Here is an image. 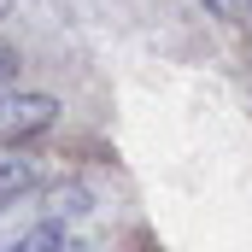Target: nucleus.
Here are the masks:
<instances>
[{
	"label": "nucleus",
	"mask_w": 252,
	"mask_h": 252,
	"mask_svg": "<svg viewBox=\"0 0 252 252\" xmlns=\"http://www.w3.org/2000/svg\"><path fill=\"white\" fill-rule=\"evenodd\" d=\"M59 94L41 88H0V147H24L59 124Z\"/></svg>",
	"instance_id": "obj_1"
},
{
	"label": "nucleus",
	"mask_w": 252,
	"mask_h": 252,
	"mask_svg": "<svg viewBox=\"0 0 252 252\" xmlns=\"http://www.w3.org/2000/svg\"><path fill=\"white\" fill-rule=\"evenodd\" d=\"M47 182V158H35L30 147H0V205L24 199Z\"/></svg>",
	"instance_id": "obj_2"
},
{
	"label": "nucleus",
	"mask_w": 252,
	"mask_h": 252,
	"mask_svg": "<svg viewBox=\"0 0 252 252\" xmlns=\"http://www.w3.org/2000/svg\"><path fill=\"white\" fill-rule=\"evenodd\" d=\"M6 252H88V247H82L64 223H35V229H24Z\"/></svg>",
	"instance_id": "obj_3"
},
{
	"label": "nucleus",
	"mask_w": 252,
	"mask_h": 252,
	"mask_svg": "<svg viewBox=\"0 0 252 252\" xmlns=\"http://www.w3.org/2000/svg\"><path fill=\"white\" fill-rule=\"evenodd\" d=\"M76 217H88V188H82V182H70V188H59V193H53L41 223H64V229H70Z\"/></svg>",
	"instance_id": "obj_4"
},
{
	"label": "nucleus",
	"mask_w": 252,
	"mask_h": 252,
	"mask_svg": "<svg viewBox=\"0 0 252 252\" xmlns=\"http://www.w3.org/2000/svg\"><path fill=\"white\" fill-rule=\"evenodd\" d=\"M18 64H24V53H18L12 41H0V88H12V82H18Z\"/></svg>",
	"instance_id": "obj_5"
},
{
	"label": "nucleus",
	"mask_w": 252,
	"mask_h": 252,
	"mask_svg": "<svg viewBox=\"0 0 252 252\" xmlns=\"http://www.w3.org/2000/svg\"><path fill=\"white\" fill-rule=\"evenodd\" d=\"M199 6H205L211 18H235V6H241V0H199Z\"/></svg>",
	"instance_id": "obj_6"
},
{
	"label": "nucleus",
	"mask_w": 252,
	"mask_h": 252,
	"mask_svg": "<svg viewBox=\"0 0 252 252\" xmlns=\"http://www.w3.org/2000/svg\"><path fill=\"white\" fill-rule=\"evenodd\" d=\"M6 18H12V0H0V24H6Z\"/></svg>",
	"instance_id": "obj_7"
}]
</instances>
